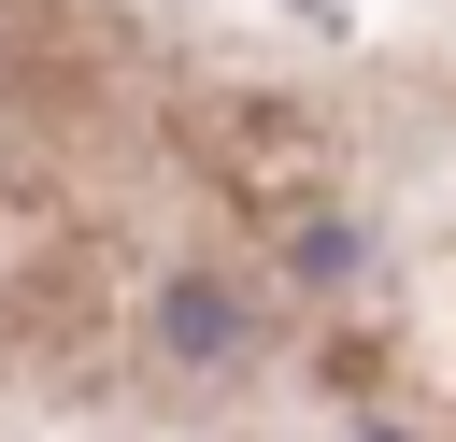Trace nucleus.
I'll return each mask as SVG.
<instances>
[{
  "label": "nucleus",
  "mask_w": 456,
  "mask_h": 442,
  "mask_svg": "<svg viewBox=\"0 0 456 442\" xmlns=\"http://www.w3.org/2000/svg\"><path fill=\"white\" fill-rule=\"evenodd\" d=\"M157 342H171L185 371H214V356H242V299H228L214 271H171V285H157Z\"/></svg>",
  "instance_id": "obj_1"
}]
</instances>
